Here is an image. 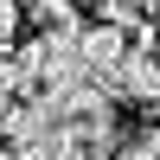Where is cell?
I'll list each match as a JSON object with an SVG mask.
<instances>
[{
  "instance_id": "cell-4",
  "label": "cell",
  "mask_w": 160,
  "mask_h": 160,
  "mask_svg": "<svg viewBox=\"0 0 160 160\" xmlns=\"http://www.w3.org/2000/svg\"><path fill=\"white\" fill-rule=\"evenodd\" d=\"M26 19H45V26H71V0H13Z\"/></svg>"
},
{
  "instance_id": "cell-2",
  "label": "cell",
  "mask_w": 160,
  "mask_h": 160,
  "mask_svg": "<svg viewBox=\"0 0 160 160\" xmlns=\"http://www.w3.org/2000/svg\"><path fill=\"white\" fill-rule=\"evenodd\" d=\"M122 58H128V32H115V26H102V19L77 26V64H83V77L96 90H102V77H109Z\"/></svg>"
},
{
  "instance_id": "cell-3",
  "label": "cell",
  "mask_w": 160,
  "mask_h": 160,
  "mask_svg": "<svg viewBox=\"0 0 160 160\" xmlns=\"http://www.w3.org/2000/svg\"><path fill=\"white\" fill-rule=\"evenodd\" d=\"M115 160H160V128H135L115 141Z\"/></svg>"
},
{
  "instance_id": "cell-5",
  "label": "cell",
  "mask_w": 160,
  "mask_h": 160,
  "mask_svg": "<svg viewBox=\"0 0 160 160\" xmlns=\"http://www.w3.org/2000/svg\"><path fill=\"white\" fill-rule=\"evenodd\" d=\"M13 32H19V7H13V0H0V45H7Z\"/></svg>"
},
{
  "instance_id": "cell-1",
  "label": "cell",
  "mask_w": 160,
  "mask_h": 160,
  "mask_svg": "<svg viewBox=\"0 0 160 160\" xmlns=\"http://www.w3.org/2000/svg\"><path fill=\"white\" fill-rule=\"evenodd\" d=\"M102 96H109V102H135V109L160 102V58L141 51V45H128V58L102 77Z\"/></svg>"
}]
</instances>
